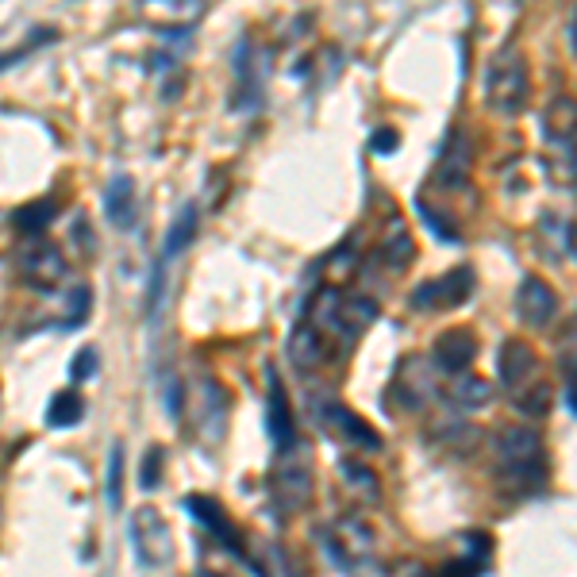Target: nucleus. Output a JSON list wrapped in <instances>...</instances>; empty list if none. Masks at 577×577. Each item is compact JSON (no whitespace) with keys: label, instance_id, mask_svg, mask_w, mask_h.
<instances>
[{"label":"nucleus","instance_id":"obj_34","mask_svg":"<svg viewBox=\"0 0 577 577\" xmlns=\"http://www.w3.org/2000/svg\"><path fill=\"white\" fill-rule=\"evenodd\" d=\"M85 312H89V289L77 285L74 293H70V324H82Z\"/></svg>","mask_w":577,"mask_h":577},{"label":"nucleus","instance_id":"obj_5","mask_svg":"<svg viewBox=\"0 0 577 577\" xmlns=\"http://www.w3.org/2000/svg\"><path fill=\"white\" fill-rule=\"evenodd\" d=\"M274 504L285 516L301 513L312 496V450L304 443H293L289 450H277L274 462Z\"/></svg>","mask_w":577,"mask_h":577},{"label":"nucleus","instance_id":"obj_35","mask_svg":"<svg viewBox=\"0 0 577 577\" xmlns=\"http://www.w3.org/2000/svg\"><path fill=\"white\" fill-rule=\"evenodd\" d=\"M370 147L377 151V155H389V151H397L400 147V135L393 128H382V131H374V139H370Z\"/></svg>","mask_w":577,"mask_h":577},{"label":"nucleus","instance_id":"obj_26","mask_svg":"<svg viewBox=\"0 0 577 577\" xmlns=\"http://www.w3.org/2000/svg\"><path fill=\"white\" fill-rule=\"evenodd\" d=\"M259 554H262V574H266V577H304V569L297 566V558L285 551V546L262 543Z\"/></svg>","mask_w":577,"mask_h":577},{"label":"nucleus","instance_id":"obj_18","mask_svg":"<svg viewBox=\"0 0 577 577\" xmlns=\"http://www.w3.org/2000/svg\"><path fill=\"white\" fill-rule=\"evenodd\" d=\"M269 435H274V447L277 450H289L297 440V423L293 412H289V400H285V389L277 377H269Z\"/></svg>","mask_w":577,"mask_h":577},{"label":"nucleus","instance_id":"obj_12","mask_svg":"<svg viewBox=\"0 0 577 577\" xmlns=\"http://www.w3.org/2000/svg\"><path fill=\"white\" fill-rule=\"evenodd\" d=\"M473 358H478V339L470 327H450L431 347V366L447 377H462L473 366Z\"/></svg>","mask_w":577,"mask_h":577},{"label":"nucleus","instance_id":"obj_32","mask_svg":"<svg viewBox=\"0 0 577 577\" xmlns=\"http://www.w3.org/2000/svg\"><path fill=\"white\" fill-rule=\"evenodd\" d=\"M516 400H520V405H516V408H520V412H528V416H543V412H546V405H551V389H546V385H536V389H531V393H520V397H516Z\"/></svg>","mask_w":577,"mask_h":577},{"label":"nucleus","instance_id":"obj_25","mask_svg":"<svg viewBox=\"0 0 577 577\" xmlns=\"http://www.w3.org/2000/svg\"><path fill=\"white\" fill-rule=\"evenodd\" d=\"M147 16L155 20V24L185 27V24H196V20L204 16V4H201V0H193V4H185V9H181V0H166V4H151Z\"/></svg>","mask_w":577,"mask_h":577},{"label":"nucleus","instance_id":"obj_19","mask_svg":"<svg viewBox=\"0 0 577 577\" xmlns=\"http://www.w3.org/2000/svg\"><path fill=\"white\" fill-rule=\"evenodd\" d=\"M489 400H493V385H489L485 377H473V374L450 377V385H447L450 408H458V412H481Z\"/></svg>","mask_w":577,"mask_h":577},{"label":"nucleus","instance_id":"obj_4","mask_svg":"<svg viewBox=\"0 0 577 577\" xmlns=\"http://www.w3.org/2000/svg\"><path fill=\"white\" fill-rule=\"evenodd\" d=\"M377 320V301L362 293H339V289H324L316 301V324L324 332L339 335V339H358Z\"/></svg>","mask_w":577,"mask_h":577},{"label":"nucleus","instance_id":"obj_29","mask_svg":"<svg viewBox=\"0 0 577 577\" xmlns=\"http://www.w3.org/2000/svg\"><path fill=\"white\" fill-rule=\"evenodd\" d=\"M120 481H123V447L116 443L108 450V508L120 513Z\"/></svg>","mask_w":577,"mask_h":577},{"label":"nucleus","instance_id":"obj_3","mask_svg":"<svg viewBox=\"0 0 577 577\" xmlns=\"http://www.w3.org/2000/svg\"><path fill=\"white\" fill-rule=\"evenodd\" d=\"M543 139L546 155H551V178L562 185L577 181V100L574 97H554L543 116Z\"/></svg>","mask_w":577,"mask_h":577},{"label":"nucleus","instance_id":"obj_31","mask_svg":"<svg viewBox=\"0 0 577 577\" xmlns=\"http://www.w3.org/2000/svg\"><path fill=\"white\" fill-rule=\"evenodd\" d=\"M158 481H163V447H151L147 455H143V478H139V485L151 493Z\"/></svg>","mask_w":577,"mask_h":577},{"label":"nucleus","instance_id":"obj_33","mask_svg":"<svg viewBox=\"0 0 577 577\" xmlns=\"http://www.w3.org/2000/svg\"><path fill=\"white\" fill-rule=\"evenodd\" d=\"M50 39H55V32H50V27H43V32H39V39H27L24 47L9 50V55H0V70H12V65H16L20 58H27L35 47H39V43H50Z\"/></svg>","mask_w":577,"mask_h":577},{"label":"nucleus","instance_id":"obj_23","mask_svg":"<svg viewBox=\"0 0 577 577\" xmlns=\"http://www.w3.org/2000/svg\"><path fill=\"white\" fill-rule=\"evenodd\" d=\"M196 236V204H185V208L178 212V220H173L170 236H166V247H163V262L178 259L181 251L189 247V239Z\"/></svg>","mask_w":577,"mask_h":577},{"label":"nucleus","instance_id":"obj_38","mask_svg":"<svg viewBox=\"0 0 577 577\" xmlns=\"http://www.w3.org/2000/svg\"><path fill=\"white\" fill-rule=\"evenodd\" d=\"M566 405H569V412L577 416V385H569V389H566Z\"/></svg>","mask_w":577,"mask_h":577},{"label":"nucleus","instance_id":"obj_27","mask_svg":"<svg viewBox=\"0 0 577 577\" xmlns=\"http://www.w3.org/2000/svg\"><path fill=\"white\" fill-rule=\"evenodd\" d=\"M412 236H408L400 224H389V236H385L382 243V259L389 262V269H405L408 262H412Z\"/></svg>","mask_w":577,"mask_h":577},{"label":"nucleus","instance_id":"obj_17","mask_svg":"<svg viewBox=\"0 0 577 577\" xmlns=\"http://www.w3.org/2000/svg\"><path fill=\"white\" fill-rule=\"evenodd\" d=\"M185 508H189V516H196V520L204 524V528L212 531V536L220 539L228 551H236V554H243V543H239V531L231 528V520H228V513H224L220 504L216 501H208V496H201V493H193L185 501Z\"/></svg>","mask_w":577,"mask_h":577},{"label":"nucleus","instance_id":"obj_24","mask_svg":"<svg viewBox=\"0 0 577 577\" xmlns=\"http://www.w3.org/2000/svg\"><path fill=\"white\" fill-rule=\"evenodd\" d=\"M85 416V400L77 393H58L47 408V423L50 428H77Z\"/></svg>","mask_w":577,"mask_h":577},{"label":"nucleus","instance_id":"obj_30","mask_svg":"<svg viewBox=\"0 0 577 577\" xmlns=\"http://www.w3.org/2000/svg\"><path fill=\"white\" fill-rule=\"evenodd\" d=\"M97 370H100V354L93 347H82L70 358V377H74V382H93Z\"/></svg>","mask_w":577,"mask_h":577},{"label":"nucleus","instance_id":"obj_15","mask_svg":"<svg viewBox=\"0 0 577 577\" xmlns=\"http://www.w3.org/2000/svg\"><path fill=\"white\" fill-rule=\"evenodd\" d=\"M397 389H400L405 408H423L435 397V366H431L428 358L408 354L397 370Z\"/></svg>","mask_w":577,"mask_h":577},{"label":"nucleus","instance_id":"obj_9","mask_svg":"<svg viewBox=\"0 0 577 577\" xmlns=\"http://www.w3.org/2000/svg\"><path fill=\"white\" fill-rule=\"evenodd\" d=\"M131 546L143 566H166L173 558V536L155 508H139L131 516Z\"/></svg>","mask_w":577,"mask_h":577},{"label":"nucleus","instance_id":"obj_14","mask_svg":"<svg viewBox=\"0 0 577 577\" xmlns=\"http://www.w3.org/2000/svg\"><path fill=\"white\" fill-rule=\"evenodd\" d=\"M516 316L524 327H546L558 316V297L546 281L539 277H524L520 289H516Z\"/></svg>","mask_w":577,"mask_h":577},{"label":"nucleus","instance_id":"obj_10","mask_svg":"<svg viewBox=\"0 0 577 577\" xmlns=\"http://www.w3.org/2000/svg\"><path fill=\"white\" fill-rule=\"evenodd\" d=\"M193 423L201 431V440L220 443L224 431H228V393L212 377H201L193 385Z\"/></svg>","mask_w":577,"mask_h":577},{"label":"nucleus","instance_id":"obj_6","mask_svg":"<svg viewBox=\"0 0 577 577\" xmlns=\"http://www.w3.org/2000/svg\"><path fill=\"white\" fill-rule=\"evenodd\" d=\"M470 166H473L470 135H466L462 128H455L447 139H443L431 181H435V189H440V193H462V189H470Z\"/></svg>","mask_w":577,"mask_h":577},{"label":"nucleus","instance_id":"obj_11","mask_svg":"<svg viewBox=\"0 0 577 577\" xmlns=\"http://www.w3.org/2000/svg\"><path fill=\"white\" fill-rule=\"evenodd\" d=\"M470 293H473V269L458 266V269H450V274H443L440 281L420 285L412 293V309H420V312L455 309V304L470 301Z\"/></svg>","mask_w":577,"mask_h":577},{"label":"nucleus","instance_id":"obj_7","mask_svg":"<svg viewBox=\"0 0 577 577\" xmlns=\"http://www.w3.org/2000/svg\"><path fill=\"white\" fill-rule=\"evenodd\" d=\"M316 420L324 423L327 431H332L335 440L347 443V447L370 450V455H377V450H382V435H377V431L370 428V423L362 420L358 412H350L347 405H339V400H320Z\"/></svg>","mask_w":577,"mask_h":577},{"label":"nucleus","instance_id":"obj_22","mask_svg":"<svg viewBox=\"0 0 577 577\" xmlns=\"http://www.w3.org/2000/svg\"><path fill=\"white\" fill-rule=\"evenodd\" d=\"M55 216H58V201L43 196V201L24 204V208L12 212V224H16V231H24V236H39V231L50 228V220H55Z\"/></svg>","mask_w":577,"mask_h":577},{"label":"nucleus","instance_id":"obj_8","mask_svg":"<svg viewBox=\"0 0 577 577\" xmlns=\"http://www.w3.org/2000/svg\"><path fill=\"white\" fill-rule=\"evenodd\" d=\"M327 554H332V562L339 569L358 574V566H362V562H370V554H374V536H370V528L362 520H354V516H342V520L332 524V536H327Z\"/></svg>","mask_w":577,"mask_h":577},{"label":"nucleus","instance_id":"obj_37","mask_svg":"<svg viewBox=\"0 0 577 577\" xmlns=\"http://www.w3.org/2000/svg\"><path fill=\"white\" fill-rule=\"evenodd\" d=\"M569 350H577V320H574V327L566 332V354H569Z\"/></svg>","mask_w":577,"mask_h":577},{"label":"nucleus","instance_id":"obj_20","mask_svg":"<svg viewBox=\"0 0 577 577\" xmlns=\"http://www.w3.org/2000/svg\"><path fill=\"white\" fill-rule=\"evenodd\" d=\"M285 350H289V358H293V366H301V370H316L327 358L324 335H320V327H312V324L297 327V332L289 335V342H285Z\"/></svg>","mask_w":577,"mask_h":577},{"label":"nucleus","instance_id":"obj_1","mask_svg":"<svg viewBox=\"0 0 577 577\" xmlns=\"http://www.w3.org/2000/svg\"><path fill=\"white\" fill-rule=\"evenodd\" d=\"M496 478L508 493L528 496L546 485V447L531 428H504L496 440Z\"/></svg>","mask_w":577,"mask_h":577},{"label":"nucleus","instance_id":"obj_28","mask_svg":"<svg viewBox=\"0 0 577 577\" xmlns=\"http://www.w3.org/2000/svg\"><path fill=\"white\" fill-rule=\"evenodd\" d=\"M339 473L347 478L350 489H358V493H362V501H377L382 485H377V473L370 470V466H362V462H339Z\"/></svg>","mask_w":577,"mask_h":577},{"label":"nucleus","instance_id":"obj_36","mask_svg":"<svg viewBox=\"0 0 577 577\" xmlns=\"http://www.w3.org/2000/svg\"><path fill=\"white\" fill-rule=\"evenodd\" d=\"M566 35H569V50L577 55V9H574V16H569V24H566Z\"/></svg>","mask_w":577,"mask_h":577},{"label":"nucleus","instance_id":"obj_39","mask_svg":"<svg viewBox=\"0 0 577 577\" xmlns=\"http://www.w3.org/2000/svg\"><path fill=\"white\" fill-rule=\"evenodd\" d=\"M569 239H574V251H577V228H574V231H569Z\"/></svg>","mask_w":577,"mask_h":577},{"label":"nucleus","instance_id":"obj_2","mask_svg":"<svg viewBox=\"0 0 577 577\" xmlns=\"http://www.w3.org/2000/svg\"><path fill=\"white\" fill-rule=\"evenodd\" d=\"M481 93H485V108L496 116H520L528 108V97H531L528 58H524V50L516 43H504L489 58Z\"/></svg>","mask_w":577,"mask_h":577},{"label":"nucleus","instance_id":"obj_21","mask_svg":"<svg viewBox=\"0 0 577 577\" xmlns=\"http://www.w3.org/2000/svg\"><path fill=\"white\" fill-rule=\"evenodd\" d=\"M105 212H108V220L120 224V228L135 224V181H131L128 173H120V178L108 181V189H105Z\"/></svg>","mask_w":577,"mask_h":577},{"label":"nucleus","instance_id":"obj_16","mask_svg":"<svg viewBox=\"0 0 577 577\" xmlns=\"http://www.w3.org/2000/svg\"><path fill=\"white\" fill-rule=\"evenodd\" d=\"M20 274L27 277V285L35 289H55L65 277V259L58 247H32L20 254Z\"/></svg>","mask_w":577,"mask_h":577},{"label":"nucleus","instance_id":"obj_13","mask_svg":"<svg viewBox=\"0 0 577 577\" xmlns=\"http://www.w3.org/2000/svg\"><path fill=\"white\" fill-rule=\"evenodd\" d=\"M539 370V358L536 350L528 347V342L520 339H504L501 350H496V382L504 385L508 393H528V382L536 377Z\"/></svg>","mask_w":577,"mask_h":577}]
</instances>
